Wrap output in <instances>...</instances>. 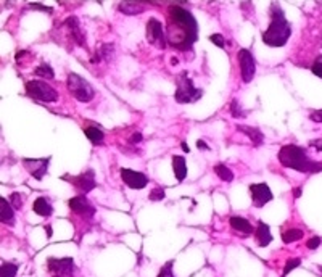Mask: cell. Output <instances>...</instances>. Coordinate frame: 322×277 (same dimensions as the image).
<instances>
[{
	"mask_svg": "<svg viewBox=\"0 0 322 277\" xmlns=\"http://www.w3.org/2000/svg\"><path fill=\"white\" fill-rule=\"evenodd\" d=\"M198 24L192 13L182 6L173 5L168 10V28L166 39L171 47L176 50L186 52L197 42Z\"/></svg>",
	"mask_w": 322,
	"mask_h": 277,
	"instance_id": "6da1fadb",
	"label": "cell"
},
{
	"mask_svg": "<svg viewBox=\"0 0 322 277\" xmlns=\"http://www.w3.org/2000/svg\"><path fill=\"white\" fill-rule=\"evenodd\" d=\"M277 158L284 168H290V170H295L298 173L314 174L322 171V161L311 160L306 148L298 145H292V144L284 145L279 150Z\"/></svg>",
	"mask_w": 322,
	"mask_h": 277,
	"instance_id": "7a4b0ae2",
	"label": "cell"
},
{
	"mask_svg": "<svg viewBox=\"0 0 322 277\" xmlns=\"http://www.w3.org/2000/svg\"><path fill=\"white\" fill-rule=\"evenodd\" d=\"M292 34V24L287 21L280 5H271V23L268 31L263 32V42L269 47H284Z\"/></svg>",
	"mask_w": 322,
	"mask_h": 277,
	"instance_id": "3957f363",
	"label": "cell"
},
{
	"mask_svg": "<svg viewBox=\"0 0 322 277\" xmlns=\"http://www.w3.org/2000/svg\"><path fill=\"white\" fill-rule=\"evenodd\" d=\"M176 84H177V89L174 93V98L177 103H195L203 95V91L194 86L187 71H182L177 76Z\"/></svg>",
	"mask_w": 322,
	"mask_h": 277,
	"instance_id": "277c9868",
	"label": "cell"
},
{
	"mask_svg": "<svg viewBox=\"0 0 322 277\" xmlns=\"http://www.w3.org/2000/svg\"><path fill=\"white\" fill-rule=\"evenodd\" d=\"M66 86H68V91H70L71 95L74 98H78L79 102H82V103L91 102V100L94 98V95H95L94 87L89 84L84 78H81L79 74H76V73L68 74Z\"/></svg>",
	"mask_w": 322,
	"mask_h": 277,
	"instance_id": "5b68a950",
	"label": "cell"
},
{
	"mask_svg": "<svg viewBox=\"0 0 322 277\" xmlns=\"http://www.w3.org/2000/svg\"><path fill=\"white\" fill-rule=\"evenodd\" d=\"M24 89H26L27 97L39 100V102L53 103L58 100V92L55 91L52 86L44 83V81H27Z\"/></svg>",
	"mask_w": 322,
	"mask_h": 277,
	"instance_id": "8992f818",
	"label": "cell"
},
{
	"mask_svg": "<svg viewBox=\"0 0 322 277\" xmlns=\"http://www.w3.org/2000/svg\"><path fill=\"white\" fill-rule=\"evenodd\" d=\"M145 34H147V42L155 45L156 49H164V47H166L168 39H166V36H164L161 21H158L156 18H150L148 19Z\"/></svg>",
	"mask_w": 322,
	"mask_h": 277,
	"instance_id": "52a82bcc",
	"label": "cell"
},
{
	"mask_svg": "<svg viewBox=\"0 0 322 277\" xmlns=\"http://www.w3.org/2000/svg\"><path fill=\"white\" fill-rule=\"evenodd\" d=\"M238 65H240V76H242V81L245 84H248L253 81L255 78V73H256V63H255V58H253L251 52L246 50V49H242L238 50Z\"/></svg>",
	"mask_w": 322,
	"mask_h": 277,
	"instance_id": "ba28073f",
	"label": "cell"
},
{
	"mask_svg": "<svg viewBox=\"0 0 322 277\" xmlns=\"http://www.w3.org/2000/svg\"><path fill=\"white\" fill-rule=\"evenodd\" d=\"M47 269L52 277H71L74 271L73 258H49Z\"/></svg>",
	"mask_w": 322,
	"mask_h": 277,
	"instance_id": "9c48e42d",
	"label": "cell"
},
{
	"mask_svg": "<svg viewBox=\"0 0 322 277\" xmlns=\"http://www.w3.org/2000/svg\"><path fill=\"white\" fill-rule=\"evenodd\" d=\"M63 179L68 181V182H71V184L84 195L97 187V182H95V174H94L92 170H89V171L82 173L79 176H73V178H66V176H65Z\"/></svg>",
	"mask_w": 322,
	"mask_h": 277,
	"instance_id": "30bf717a",
	"label": "cell"
},
{
	"mask_svg": "<svg viewBox=\"0 0 322 277\" xmlns=\"http://www.w3.org/2000/svg\"><path fill=\"white\" fill-rule=\"evenodd\" d=\"M49 163H50V158H39V160L24 158L23 160V166L36 181L44 179V176L49 171Z\"/></svg>",
	"mask_w": 322,
	"mask_h": 277,
	"instance_id": "8fae6325",
	"label": "cell"
},
{
	"mask_svg": "<svg viewBox=\"0 0 322 277\" xmlns=\"http://www.w3.org/2000/svg\"><path fill=\"white\" fill-rule=\"evenodd\" d=\"M68 206H70L71 211L79 216H84V218H94L95 214V206L87 200L86 195H78V197L68 200Z\"/></svg>",
	"mask_w": 322,
	"mask_h": 277,
	"instance_id": "7c38bea8",
	"label": "cell"
},
{
	"mask_svg": "<svg viewBox=\"0 0 322 277\" xmlns=\"http://www.w3.org/2000/svg\"><path fill=\"white\" fill-rule=\"evenodd\" d=\"M121 179L122 182L127 185L134 188V190H140V188H145L148 184V178L145 174H142L139 171H132V170H127V168H122L121 170Z\"/></svg>",
	"mask_w": 322,
	"mask_h": 277,
	"instance_id": "4fadbf2b",
	"label": "cell"
},
{
	"mask_svg": "<svg viewBox=\"0 0 322 277\" xmlns=\"http://www.w3.org/2000/svg\"><path fill=\"white\" fill-rule=\"evenodd\" d=\"M248 190L251 195L253 205L256 208H261L272 200V192L268 184H251Z\"/></svg>",
	"mask_w": 322,
	"mask_h": 277,
	"instance_id": "5bb4252c",
	"label": "cell"
},
{
	"mask_svg": "<svg viewBox=\"0 0 322 277\" xmlns=\"http://www.w3.org/2000/svg\"><path fill=\"white\" fill-rule=\"evenodd\" d=\"M63 24L66 26L68 29H70V36H71V39L74 40V42H76L79 47H87V44H86V36L82 34L79 19H78L76 16L66 18Z\"/></svg>",
	"mask_w": 322,
	"mask_h": 277,
	"instance_id": "9a60e30c",
	"label": "cell"
},
{
	"mask_svg": "<svg viewBox=\"0 0 322 277\" xmlns=\"http://www.w3.org/2000/svg\"><path fill=\"white\" fill-rule=\"evenodd\" d=\"M229 224H230L232 229H234V231L240 232L242 235H245V237L255 232V229H253V226L250 224V221L242 218V216H230Z\"/></svg>",
	"mask_w": 322,
	"mask_h": 277,
	"instance_id": "2e32d148",
	"label": "cell"
},
{
	"mask_svg": "<svg viewBox=\"0 0 322 277\" xmlns=\"http://www.w3.org/2000/svg\"><path fill=\"white\" fill-rule=\"evenodd\" d=\"M11 203L10 200L6 198H0V221H2V224H6V226H13L15 224V211H13Z\"/></svg>",
	"mask_w": 322,
	"mask_h": 277,
	"instance_id": "e0dca14e",
	"label": "cell"
},
{
	"mask_svg": "<svg viewBox=\"0 0 322 277\" xmlns=\"http://www.w3.org/2000/svg\"><path fill=\"white\" fill-rule=\"evenodd\" d=\"M256 242L259 247H268L272 242V234L269 231V226L264 221H258L256 227Z\"/></svg>",
	"mask_w": 322,
	"mask_h": 277,
	"instance_id": "ac0fdd59",
	"label": "cell"
},
{
	"mask_svg": "<svg viewBox=\"0 0 322 277\" xmlns=\"http://www.w3.org/2000/svg\"><path fill=\"white\" fill-rule=\"evenodd\" d=\"M237 129L246 134V136L250 137V140L253 142V145H256L259 147L264 142V136H263V132L259 127H251V126H243V124H238L237 126Z\"/></svg>",
	"mask_w": 322,
	"mask_h": 277,
	"instance_id": "d6986e66",
	"label": "cell"
},
{
	"mask_svg": "<svg viewBox=\"0 0 322 277\" xmlns=\"http://www.w3.org/2000/svg\"><path fill=\"white\" fill-rule=\"evenodd\" d=\"M32 209H34V213L42 216V218H47V216H50L53 213V206L45 197L36 198V201H34V205H32Z\"/></svg>",
	"mask_w": 322,
	"mask_h": 277,
	"instance_id": "ffe728a7",
	"label": "cell"
},
{
	"mask_svg": "<svg viewBox=\"0 0 322 277\" xmlns=\"http://www.w3.org/2000/svg\"><path fill=\"white\" fill-rule=\"evenodd\" d=\"M84 132H86L87 139L91 140L92 145H102V144H104L105 136H104V131H102L99 126H87V127H84Z\"/></svg>",
	"mask_w": 322,
	"mask_h": 277,
	"instance_id": "44dd1931",
	"label": "cell"
},
{
	"mask_svg": "<svg viewBox=\"0 0 322 277\" xmlns=\"http://www.w3.org/2000/svg\"><path fill=\"white\" fill-rule=\"evenodd\" d=\"M173 170L176 174V179L182 182L187 176V166H186V158L184 157H173Z\"/></svg>",
	"mask_w": 322,
	"mask_h": 277,
	"instance_id": "7402d4cb",
	"label": "cell"
},
{
	"mask_svg": "<svg viewBox=\"0 0 322 277\" xmlns=\"http://www.w3.org/2000/svg\"><path fill=\"white\" fill-rule=\"evenodd\" d=\"M119 10L124 15H140V13L145 11V5L140 2H124L119 3Z\"/></svg>",
	"mask_w": 322,
	"mask_h": 277,
	"instance_id": "603a6c76",
	"label": "cell"
},
{
	"mask_svg": "<svg viewBox=\"0 0 322 277\" xmlns=\"http://www.w3.org/2000/svg\"><path fill=\"white\" fill-rule=\"evenodd\" d=\"M215 173L217 174V178L221 181H224V182H232V181H234V173H232L229 168L225 165H222V163H219V165L215 166Z\"/></svg>",
	"mask_w": 322,
	"mask_h": 277,
	"instance_id": "cb8c5ba5",
	"label": "cell"
},
{
	"mask_svg": "<svg viewBox=\"0 0 322 277\" xmlns=\"http://www.w3.org/2000/svg\"><path fill=\"white\" fill-rule=\"evenodd\" d=\"M303 235H305V231H301V229H289V231L282 232V240L284 243H292L303 239Z\"/></svg>",
	"mask_w": 322,
	"mask_h": 277,
	"instance_id": "d4e9b609",
	"label": "cell"
},
{
	"mask_svg": "<svg viewBox=\"0 0 322 277\" xmlns=\"http://www.w3.org/2000/svg\"><path fill=\"white\" fill-rule=\"evenodd\" d=\"M36 76L39 78H44V79H53L55 78V73L52 70V66L50 65H47V63H42L40 66H37L36 68Z\"/></svg>",
	"mask_w": 322,
	"mask_h": 277,
	"instance_id": "484cf974",
	"label": "cell"
},
{
	"mask_svg": "<svg viewBox=\"0 0 322 277\" xmlns=\"http://www.w3.org/2000/svg\"><path fill=\"white\" fill-rule=\"evenodd\" d=\"M18 273V266L13 263H3L0 268V277H15Z\"/></svg>",
	"mask_w": 322,
	"mask_h": 277,
	"instance_id": "4316f807",
	"label": "cell"
},
{
	"mask_svg": "<svg viewBox=\"0 0 322 277\" xmlns=\"http://www.w3.org/2000/svg\"><path fill=\"white\" fill-rule=\"evenodd\" d=\"M230 113H232V116H234V118H245L246 116L245 111L242 110L240 103H238V100H232V102H230Z\"/></svg>",
	"mask_w": 322,
	"mask_h": 277,
	"instance_id": "83f0119b",
	"label": "cell"
},
{
	"mask_svg": "<svg viewBox=\"0 0 322 277\" xmlns=\"http://www.w3.org/2000/svg\"><path fill=\"white\" fill-rule=\"evenodd\" d=\"M111 55H113V44H105V45L99 50V57H97V60H95V62H99L100 57L105 58L107 62H108L109 57H111ZM95 62H94V63H95Z\"/></svg>",
	"mask_w": 322,
	"mask_h": 277,
	"instance_id": "f1b7e54d",
	"label": "cell"
},
{
	"mask_svg": "<svg viewBox=\"0 0 322 277\" xmlns=\"http://www.w3.org/2000/svg\"><path fill=\"white\" fill-rule=\"evenodd\" d=\"M164 197H166V193H164V188H160V187L153 188V190L150 192V195H148V198L152 200V201H160Z\"/></svg>",
	"mask_w": 322,
	"mask_h": 277,
	"instance_id": "f546056e",
	"label": "cell"
},
{
	"mask_svg": "<svg viewBox=\"0 0 322 277\" xmlns=\"http://www.w3.org/2000/svg\"><path fill=\"white\" fill-rule=\"evenodd\" d=\"M10 203L11 206L15 208V209H21L23 208V198H21V195H19L18 192H13L10 195Z\"/></svg>",
	"mask_w": 322,
	"mask_h": 277,
	"instance_id": "4dcf8cb0",
	"label": "cell"
},
{
	"mask_svg": "<svg viewBox=\"0 0 322 277\" xmlns=\"http://www.w3.org/2000/svg\"><path fill=\"white\" fill-rule=\"evenodd\" d=\"M301 265V260L300 258H293V260H289L287 261V265H285V268H284V276L282 277H285L287 274H289L290 271H293L295 268H298Z\"/></svg>",
	"mask_w": 322,
	"mask_h": 277,
	"instance_id": "1f68e13d",
	"label": "cell"
},
{
	"mask_svg": "<svg viewBox=\"0 0 322 277\" xmlns=\"http://www.w3.org/2000/svg\"><path fill=\"white\" fill-rule=\"evenodd\" d=\"M311 71H313V74H316L318 78L322 79V55H319L316 60H314V63L311 66Z\"/></svg>",
	"mask_w": 322,
	"mask_h": 277,
	"instance_id": "d6a6232c",
	"label": "cell"
},
{
	"mask_svg": "<svg viewBox=\"0 0 322 277\" xmlns=\"http://www.w3.org/2000/svg\"><path fill=\"white\" fill-rule=\"evenodd\" d=\"M158 277H174V274H173V261H168L166 265L161 268Z\"/></svg>",
	"mask_w": 322,
	"mask_h": 277,
	"instance_id": "836d02e7",
	"label": "cell"
},
{
	"mask_svg": "<svg viewBox=\"0 0 322 277\" xmlns=\"http://www.w3.org/2000/svg\"><path fill=\"white\" fill-rule=\"evenodd\" d=\"M210 40L213 42L215 45H217L219 49H224V45H225V40L221 34H211L210 36Z\"/></svg>",
	"mask_w": 322,
	"mask_h": 277,
	"instance_id": "e575fe53",
	"label": "cell"
},
{
	"mask_svg": "<svg viewBox=\"0 0 322 277\" xmlns=\"http://www.w3.org/2000/svg\"><path fill=\"white\" fill-rule=\"evenodd\" d=\"M321 237H313V239H310L308 240V243H306V247L310 248V250H316L319 245H321Z\"/></svg>",
	"mask_w": 322,
	"mask_h": 277,
	"instance_id": "d590c367",
	"label": "cell"
},
{
	"mask_svg": "<svg viewBox=\"0 0 322 277\" xmlns=\"http://www.w3.org/2000/svg\"><path fill=\"white\" fill-rule=\"evenodd\" d=\"M142 140H143L142 134L140 132H135V134H132L131 137H129V144H131V145H139Z\"/></svg>",
	"mask_w": 322,
	"mask_h": 277,
	"instance_id": "8d00e7d4",
	"label": "cell"
},
{
	"mask_svg": "<svg viewBox=\"0 0 322 277\" xmlns=\"http://www.w3.org/2000/svg\"><path fill=\"white\" fill-rule=\"evenodd\" d=\"M310 119L316 121V123H322V110H316L310 113Z\"/></svg>",
	"mask_w": 322,
	"mask_h": 277,
	"instance_id": "74e56055",
	"label": "cell"
},
{
	"mask_svg": "<svg viewBox=\"0 0 322 277\" xmlns=\"http://www.w3.org/2000/svg\"><path fill=\"white\" fill-rule=\"evenodd\" d=\"M310 147L316 148V150L322 152V139H316V140H310Z\"/></svg>",
	"mask_w": 322,
	"mask_h": 277,
	"instance_id": "f35d334b",
	"label": "cell"
},
{
	"mask_svg": "<svg viewBox=\"0 0 322 277\" xmlns=\"http://www.w3.org/2000/svg\"><path fill=\"white\" fill-rule=\"evenodd\" d=\"M32 8H39V10H44L47 13H52V8L50 6H44V5H40V3H31Z\"/></svg>",
	"mask_w": 322,
	"mask_h": 277,
	"instance_id": "ab89813d",
	"label": "cell"
},
{
	"mask_svg": "<svg viewBox=\"0 0 322 277\" xmlns=\"http://www.w3.org/2000/svg\"><path fill=\"white\" fill-rule=\"evenodd\" d=\"M197 147L202 148V150H210V147H208L207 144H205L203 140H197Z\"/></svg>",
	"mask_w": 322,
	"mask_h": 277,
	"instance_id": "60d3db41",
	"label": "cell"
},
{
	"mask_svg": "<svg viewBox=\"0 0 322 277\" xmlns=\"http://www.w3.org/2000/svg\"><path fill=\"white\" fill-rule=\"evenodd\" d=\"M181 147H182V150L186 152V153H189V152H190V148H189V145L186 144V142H182V144H181Z\"/></svg>",
	"mask_w": 322,
	"mask_h": 277,
	"instance_id": "b9f144b4",
	"label": "cell"
},
{
	"mask_svg": "<svg viewBox=\"0 0 322 277\" xmlns=\"http://www.w3.org/2000/svg\"><path fill=\"white\" fill-rule=\"evenodd\" d=\"M300 195H301V188H295V190H293V197L298 198Z\"/></svg>",
	"mask_w": 322,
	"mask_h": 277,
	"instance_id": "7bdbcfd3",
	"label": "cell"
},
{
	"mask_svg": "<svg viewBox=\"0 0 322 277\" xmlns=\"http://www.w3.org/2000/svg\"><path fill=\"white\" fill-rule=\"evenodd\" d=\"M45 231H47V235H49V237H52V227H50V226H47V227H45Z\"/></svg>",
	"mask_w": 322,
	"mask_h": 277,
	"instance_id": "ee69618b",
	"label": "cell"
},
{
	"mask_svg": "<svg viewBox=\"0 0 322 277\" xmlns=\"http://www.w3.org/2000/svg\"><path fill=\"white\" fill-rule=\"evenodd\" d=\"M171 65H177V58H174V57L171 58Z\"/></svg>",
	"mask_w": 322,
	"mask_h": 277,
	"instance_id": "f6af8a7d",
	"label": "cell"
}]
</instances>
